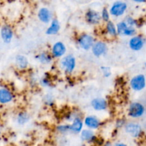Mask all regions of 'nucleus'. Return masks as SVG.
<instances>
[{"mask_svg":"<svg viewBox=\"0 0 146 146\" xmlns=\"http://www.w3.org/2000/svg\"><path fill=\"white\" fill-rule=\"evenodd\" d=\"M77 61L72 54H67L62 56L60 61V66L66 74H72L75 70Z\"/></svg>","mask_w":146,"mask_h":146,"instance_id":"nucleus-1","label":"nucleus"},{"mask_svg":"<svg viewBox=\"0 0 146 146\" xmlns=\"http://www.w3.org/2000/svg\"><path fill=\"white\" fill-rule=\"evenodd\" d=\"M76 41H77V46L80 48L84 50V51H89V50H91L92 46L95 41V39L91 34L84 33V34H82L78 36Z\"/></svg>","mask_w":146,"mask_h":146,"instance_id":"nucleus-2","label":"nucleus"},{"mask_svg":"<svg viewBox=\"0 0 146 146\" xmlns=\"http://www.w3.org/2000/svg\"><path fill=\"white\" fill-rule=\"evenodd\" d=\"M127 5L125 2L122 1H115L111 6H110L109 11H110L111 17L115 18H119L121 17L125 14L127 11Z\"/></svg>","mask_w":146,"mask_h":146,"instance_id":"nucleus-3","label":"nucleus"},{"mask_svg":"<svg viewBox=\"0 0 146 146\" xmlns=\"http://www.w3.org/2000/svg\"><path fill=\"white\" fill-rule=\"evenodd\" d=\"M145 108L139 102H133L129 105L127 115L132 118H138L144 114Z\"/></svg>","mask_w":146,"mask_h":146,"instance_id":"nucleus-4","label":"nucleus"},{"mask_svg":"<svg viewBox=\"0 0 146 146\" xmlns=\"http://www.w3.org/2000/svg\"><path fill=\"white\" fill-rule=\"evenodd\" d=\"M84 19L87 24L92 26L99 25L102 21L100 13L92 9H90L86 11L84 14Z\"/></svg>","mask_w":146,"mask_h":146,"instance_id":"nucleus-5","label":"nucleus"},{"mask_svg":"<svg viewBox=\"0 0 146 146\" xmlns=\"http://www.w3.org/2000/svg\"><path fill=\"white\" fill-rule=\"evenodd\" d=\"M129 84H130V88L133 91H142L145 87V78L144 75H143V74L136 75L130 79Z\"/></svg>","mask_w":146,"mask_h":146,"instance_id":"nucleus-6","label":"nucleus"},{"mask_svg":"<svg viewBox=\"0 0 146 146\" xmlns=\"http://www.w3.org/2000/svg\"><path fill=\"white\" fill-rule=\"evenodd\" d=\"M124 130L126 133L135 138H139L142 134L141 127L137 123H126L124 126Z\"/></svg>","mask_w":146,"mask_h":146,"instance_id":"nucleus-7","label":"nucleus"},{"mask_svg":"<svg viewBox=\"0 0 146 146\" xmlns=\"http://www.w3.org/2000/svg\"><path fill=\"white\" fill-rule=\"evenodd\" d=\"M67 52V47L62 41H56L51 47V54L54 58H61Z\"/></svg>","mask_w":146,"mask_h":146,"instance_id":"nucleus-8","label":"nucleus"},{"mask_svg":"<svg viewBox=\"0 0 146 146\" xmlns=\"http://www.w3.org/2000/svg\"><path fill=\"white\" fill-rule=\"evenodd\" d=\"M108 47L103 41H95L91 48L92 53L95 57H100L107 53Z\"/></svg>","mask_w":146,"mask_h":146,"instance_id":"nucleus-9","label":"nucleus"},{"mask_svg":"<svg viewBox=\"0 0 146 146\" xmlns=\"http://www.w3.org/2000/svg\"><path fill=\"white\" fill-rule=\"evenodd\" d=\"M84 121V125L87 128L95 131L98 130L101 127L102 122L97 116L93 115H87L83 119Z\"/></svg>","mask_w":146,"mask_h":146,"instance_id":"nucleus-10","label":"nucleus"},{"mask_svg":"<svg viewBox=\"0 0 146 146\" xmlns=\"http://www.w3.org/2000/svg\"><path fill=\"white\" fill-rule=\"evenodd\" d=\"M80 138L82 142L90 144L94 143L97 141V138L94 133V131L87 128H86L85 129L83 128L82 131L80 133Z\"/></svg>","mask_w":146,"mask_h":146,"instance_id":"nucleus-11","label":"nucleus"},{"mask_svg":"<svg viewBox=\"0 0 146 146\" xmlns=\"http://www.w3.org/2000/svg\"><path fill=\"white\" fill-rule=\"evenodd\" d=\"M70 123H71L70 124V133L74 134V135L80 134L84 128V121L81 115L76 116Z\"/></svg>","mask_w":146,"mask_h":146,"instance_id":"nucleus-12","label":"nucleus"},{"mask_svg":"<svg viewBox=\"0 0 146 146\" xmlns=\"http://www.w3.org/2000/svg\"><path fill=\"white\" fill-rule=\"evenodd\" d=\"M90 105L95 111H104L108 108V102L103 98H93L90 102Z\"/></svg>","mask_w":146,"mask_h":146,"instance_id":"nucleus-13","label":"nucleus"},{"mask_svg":"<svg viewBox=\"0 0 146 146\" xmlns=\"http://www.w3.org/2000/svg\"><path fill=\"white\" fill-rule=\"evenodd\" d=\"M37 17L42 23L44 24H50L52 20V13L47 7H42L38 10Z\"/></svg>","mask_w":146,"mask_h":146,"instance_id":"nucleus-14","label":"nucleus"},{"mask_svg":"<svg viewBox=\"0 0 146 146\" xmlns=\"http://www.w3.org/2000/svg\"><path fill=\"white\" fill-rule=\"evenodd\" d=\"M129 47L135 51H140L144 46V40L140 36H133L128 41Z\"/></svg>","mask_w":146,"mask_h":146,"instance_id":"nucleus-15","label":"nucleus"},{"mask_svg":"<svg viewBox=\"0 0 146 146\" xmlns=\"http://www.w3.org/2000/svg\"><path fill=\"white\" fill-rule=\"evenodd\" d=\"M1 36L5 44H9L14 36V31L9 25H4L1 29Z\"/></svg>","mask_w":146,"mask_h":146,"instance_id":"nucleus-16","label":"nucleus"},{"mask_svg":"<svg viewBox=\"0 0 146 146\" xmlns=\"http://www.w3.org/2000/svg\"><path fill=\"white\" fill-rule=\"evenodd\" d=\"M14 99V95L9 89L6 88H0V104H7Z\"/></svg>","mask_w":146,"mask_h":146,"instance_id":"nucleus-17","label":"nucleus"},{"mask_svg":"<svg viewBox=\"0 0 146 146\" xmlns=\"http://www.w3.org/2000/svg\"><path fill=\"white\" fill-rule=\"evenodd\" d=\"M53 58H54L52 54L47 51H42L35 56V59L43 65H49V64H52Z\"/></svg>","mask_w":146,"mask_h":146,"instance_id":"nucleus-18","label":"nucleus"},{"mask_svg":"<svg viewBox=\"0 0 146 146\" xmlns=\"http://www.w3.org/2000/svg\"><path fill=\"white\" fill-rule=\"evenodd\" d=\"M60 23L57 19H52L50 23V25L46 29V34L49 36L56 35L60 30Z\"/></svg>","mask_w":146,"mask_h":146,"instance_id":"nucleus-19","label":"nucleus"},{"mask_svg":"<svg viewBox=\"0 0 146 146\" xmlns=\"http://www.w3.org/2000/svg\"><path fill=\"white\" fill-rule=\"evenodd\" d=\"M104 31H105V33L107 34V35L112 37V38H115V37H117L118 36L117 35L116 24L113 21H110V20L105 23Z\"/></svg>","mask_w":146,"mask_h":146,"instance_id":"nucleus-20","label":"nucleus"},{"mask_svg":"<svg viewBox=\"0 0 146 146\" xmlns=\"http://www.w3.org/2000/svg\"><path fill=\"white\" fill-rule=\"evenodd\" d=\"M15 64L19 69L25 70L29 66V60L25 56L17 55L15 57Z\"/></svg>","mask_w":146,"mask_h":146,"instance_id":"nucleus-21","label":"nucleus"},{"mask_svg":"<svg viewBox=\"0 0 146 146\" xmlns=\"http://www.w3.org/2000/svg\"><path fill=\"white\" fill-rule=\"evenodd\" d=\"M29 115L27 112H25V111H21V112H19L17 114V118H16V121H17V123L19 125H23L29 122Z\"/></svg>","mask_w":146,"mask_h":146,"instance_id":"nucleus-22","label":"nucleus"},{"mask_svg":"<svg viewBox=\"0 0 146 146\" xmlns=\"http://www.w3.org/2000/svg\"><path fill=\"white\" fill-rule=\"evenodd\" d=\"M56 131L57 133L62 135H65L67 134L70 133V124L68 123H62L59 124L55 128Z\"/></svg>","mask_w":146,"mask_h":146,"instance_id":"nucleus-23","label":"nucleus"},{"mask_svg":"<svg viewBox=\"0 0 146 146\" xmlns=\"http://www.w3.org/2000/svg\"><path fill=\"white\" fill-rule=\"evenodd\" d=\"M127 27H128V25L126 24V22L124 21V20L117 22V24H116L117 35L118 36L124 35V32H125V31L126 29H127Z\"/></svg>","mask_w":146,"mask_h":146,"instance_id":"nucleus-24","label":"nucleus"},{"mask_svg":"<svg viewBox=\"0 0 146 146\" xmlns=\"http://www.w3.org/2000/svg\"><path fill=\"white\" fill-rule=\"evenodd\" d=\"M40 84L44 88H50L52 86V82L50 77L47 76V74L44 75L40 79Z\"/></svg>","mask_w":146,"mask_h":146,"instance_id":"nucleus-25","label":"nucleus"},{"mask_svg":"<svg viewBox=\"0 0 146 146\" xmlns=\"http://www.w3.org/2000/svg\"><path fill=\"white\" fill-rule=\"evenodd\" d=\"M100 16H101L102 21H104V22H107L108 21L110 20V17H111V15H110V11H109L108 9L104 8L102 9L101 12H100Z\"/></svg>","mask_w":146,"mask_h":146,"instance_id":"nucleus-26","label":"nucleus"},{"mask_svg":"<svg viewBox=\"0 0 146 146\" xmlns=\"http://www.w3.org/2000/svg\"><path fill=\"white\" fill-rule=\"evenodd\" d=\"M44 103L47 106L51 107L54 104V98L53 96L50 94H46L44 96Z\"/></svg>","mask_w":146,"mask_h":146,"instance_id":"nucleus-27","label":"nucleus"},{"mask_svg":"<svg viewBox=\"0 0 146 146\" xmlns=\"http://www.w3.org/2000/svg\"><path fill=\"white\" fill-rule=\"evenodd\" d=\"M100 71H101V73L104 78H110L111 76L112 71L110 67L103 66L100 67Z\"/></svg>","mask_w":146,"mask_h":146,"instance_id":"nucleus-28","label":"nucleus"},{"mask_svg":"<svg viewBox=\"0 0 146 146\" xmlns=\"http://www.w3.org/2000/svg\"><path fill=\"white\" fill-rule=\"evenodd\" d=\"M124 21H125L126 24L128 26H130V27H136L137 25V21L135 19L133 18V17H130V16H127V17H125Z\"/></svg>","mask_w":146,"mask_h":146,"instance_id":"nucleus-29","label":"nucleus"},{"mask_svg":"<svg viewBox=\"0 0 146 146\" xmlns=\"http://www.w3.org/2000/svg\"><path fill=\"white\" fill-rule=\"evenodd\" d=\"M80 115V112H74V111H71V112H69L65 116V120L67 122H71L76 116Z\"/></svg>","mask_w":146,"mask_h":146,"instance_id":"nucleus-30","label":"nucleus"},{"mask_svg":"<svg viewBox=\"0 0 146 146\" xmlns=\"http://www.w3.org/2000/svg\"><path fill=\"white\" fill-rule=\"evenodd\" d=\"M126 124L125 120L122 119V118H120V119L117 120L115 122V128L117 129H121V128H124L125 125Z\"/></svg>","mask_w":146,"mask_h":146,"instance_id":"nucleus-31","label":"nucleus"},{"mask_svg":"<svg viewBox=\"0 0 146 146\" xmlns=\"http://www.w3.org/2000/svg\"><path fill=\"white\" fill-rule=\"evenodd\" d=\"M114 145L116 146H125L126 144L124 143L117 142V143H114Z\"/></svg>","mask_w":146,"mask_h":146,"instance_id":"nucleus-32","label":"nucleus"},{"mask_svg":"<svg viewBox=\"0 0 146 146\" xmlns=\"http://www.w3.org/2000/svg\"><path fill=\"white\" fill-rule=\"evenodd\" d=\"M134 1H135V2L137 3H143V2H145V1H146V0H133Z\"/></svg>","mask_w":146,"mask_h":146,"instance_id":"nucleus-33","label":"nucleus"},{"mask_svg":"<svg viewBox=\"0 0 146 146\" xmlns=\"http://www.w3.org/2000/svg\"><path fill=\"white\" fill-rule=\"evenodd\" d=\"M145 69H146V64H145Z\"/></svg>","mask_w":146,"mask_h":146,"instance_id":"nucleus-34","label":"nucleus"}]
</instances>
